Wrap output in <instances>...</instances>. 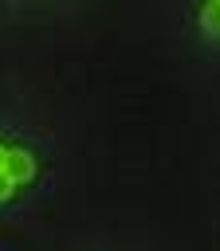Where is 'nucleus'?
Masks as SVG:
<instances>
[{
	"label": "nucleus",
	"mask_w": 220,
	"mask_h": 251,
	"mask_svg": "<svg viewBox=\"0 0 220 251\" xmlns=\"http://www.w3.org/2000/svg\"><path fill=\"white\" fill-rule=\"evenodd\" d=\"M16 184H24V180H31L35 176V161H31V153L28 149H4V165H0Z\"/></svg>",
	"instance_id": "nucleus-1"
},
{
	"label": "nucleus",
	"mask_w": 220,
	"mask_h": 251,
	"mask_svg": "<svg viewBox=\"0 0 220 251\" xmlns=\"http://www.w3.org/2000/svg\"><path fill=\"white\" fill-rule=\"evenodd\" d=\"M200 24H204V31H220V0H208L204 4V12H200Z\"/></svg>",
	"instance_id": "nucleus-2"
},
{
	"label": "nucleus",
	"mask_w": 220,
	"mask_h": 251,
	"mask_svg": "<svg viewBox=\"0 0 220 251\" xmlns=\"http://www.w3.org/2000/svg\"><path fill=\"white\" fill-rule=\"evenodd\" d=\"M12 192H16V180H12V176H8L4 169H0V200H8Z\"/></svg>",
	"instance_id": "nucleus-3"
},
{
	"label": "nucleus",
	"mask_w": 220,
	"mask_h": 251,
	"mask_svg": "<svg viewBox=\"0 0 220 251\" xmlns=\"http://www.w3.org/2000/svg\"><path fill=\"white\" fill-rule=\"evenodd\" d=\"M0 165H4V145H0Z\"/></svg>",
	"instance_id": "nucleus-4"
}]
</instances>
